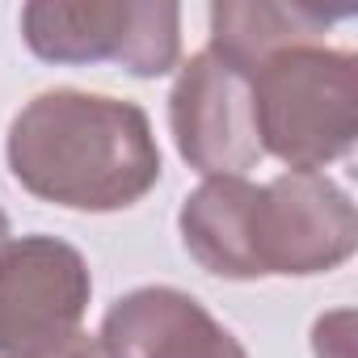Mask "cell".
Masks as SVG:
<instances>
[{
    "mask_svg": "<svg viewBox=\"0 0 358 358\" xmlns=\"http://www.w3.org/2000/svg\"><path fill=\"white\" fill-rule=\"evenodd\" d=\"M5 156L34 199L68 211H122L160 182L143 106L106 93H38L13 118Z\"/></svg>",
    "mask_w": 358,
    "mask_h": 358,
    "instance_id": "obj_1",
    "label": "cell"
},
{
    "mask_svg": "<svg viewBox=\"0 0 358 358\" xmlns=\"http://www.w3.org/2000/svg\"><path fill=\"white\" fill-rule=\"evenodd\" d=\"M345 13H320L308 5H270V0H220L211 5V47L224 64L253 76L270 55L316 43Z\"/></svg>",
    "mask_w": 358,
    "mask_h": 358,
    "instance_id": "obj_9",
    "label": "cell"
},
{
    "mask_svg": "<svg viewBox=\"0 0 358 358\" xmlns=\"http://www.w3.org/2000/svg\"><path fill=\"white\" fill-rule=\"evenodd\" d=\"M93 278L80 249L59 236H22L0 249V358H26L72 337L89 312Z\"/></svg>",
    "mask_w": 358,
    "mask_h": 358,
    "instance_id": "obj_5",
    "label": "cell"
},
{
    "mask_svg": "<svg viewBox=\"0 0 358 358\" xmlns=\"http://www.w3.org/2000/svg\"><path fill=\"white\" fill-rule=\"evenodd\" d=\"M101 358H249V350L177 287H139L101 320Z\"/></svg>",
    "mask_w": 358,
    "mask_h": 358,
    "instance_id": "obj_7",
    "label": "cell"
},
{
    "mask_svg": "<svg viewBox=\"0 0 358 358\" xmlns=\"http://www.w3.org/2000/svg\"><path fill=\"white\" fill-rule=\"evenodd\" d=\"M22 38L47 64H122L131 76H164L182 59V9L173 0H34Z\"/></svg>",
    "mask_w": 358,
    "mask_h": 358,
    "instance_id": "obj_3",
    "label": "cell"
},
{
    "mask_svg": "<svg viewBox=\"0 0 358 358\" xmlns=\"http://www.w3.org/2000/svg\"><path fill=\"white\" fill-rule=\"evenodd\" d=\"M253 211H257V186L245 177H207V182L182 203V241L186 253L220 278H262L257 253H253Z\"/></svg>",
    "mask_w": 358,
    "mask_h": 358,
    "instance_id": "obj_8",
    "label": "cell"
},
{
    "mask_svg": "<svg viewBox=\"0 0 358 358\" xmlns=\"http://www.w3.org/2000/svg\"><path fill=\"white\" fill-rule=\"evenodd\" d=\"M358 249V211L324 173H282L257 186L253 253L257 270L308 278L337 270Z\"/></svg>",
    "mask_w": 358,
    "mask_h": 358,
    "instance_id": "obj_4",
    "label": "cell"
},
{
    "mask_svg": "<svg viewBox=\"0 0 358 358\" xmlns=\"http://www.w3.org/2000/svg\"><path fill=\"white\" fill-rule=\"evenodd\" d=\"M5 245H9V215L0 211V249H5Z\"/></svg>",
    "mask_w": 358,
    "mask_h": 358,
    "instance_id": "obj_11",
    "label": "cell"
},
{
    "mask_svg": "<svg viewBox=\"0 0 358 358\" xmlns=\"http://www.w3.org/2000/svg\"><path fill=\"white\" fill-rule=\"evenodd\" d=\"M169 127L182 160L207 177H241L266 152L253 118V85L215 51L182 64L169 93Z\"/></svg>",
    "mask_w": 358,
    "mask_h": 358,
    "instance_id": "obj_6",
    "label": "cell"
},
{
    "mask_svg": "<svg viewBox=\"0 0 358 358\" xmlns=\"http://www.w3.org/2000/svg\"><path fill=\"white\" fill-rule=\"evenodd\" d=\"M253 118L262 152L287 173H316L345 156L358 135V59L333 47H291L253 76Z\"/></svg>",
    "mask_w": 358,
    "mask_h": 358,
    "instance_id": "obj_2",
    "label": "cell"
},
{
    "mask_svg": "<svg viewBox=\"0 0 358 358\" xmlns=\"http://www.w3.org/2000/svg\"><path fill=\"white\" fill-rule=\"evenodd\" d=\"M26 358H101V345H97V337H89V333H72V337H64L59 345H47V350H38V354H26Z\"/></svg>",
    "mask_w": 358,
    "mask_h": 358,
    "instance_id": "obj_10",
    "label": "cell"
}]
</instances>
